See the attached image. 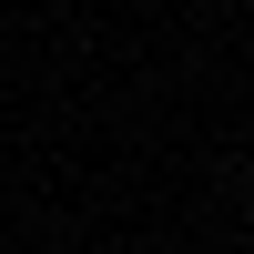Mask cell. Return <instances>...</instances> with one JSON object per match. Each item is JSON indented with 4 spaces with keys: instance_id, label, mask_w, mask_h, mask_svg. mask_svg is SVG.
Segmentation results:
<instances>
[{
    "instance_id": "1",
    "label": "cell",
    "mask_w": 254,
    "mask_h": 254,
    "mask_svg": "<svg viewBox=\"0 0 254 254\" xmlns=\"http://www.w3.org/2000/svg\"><path fill=\"white\" fill-rule=\"evenodd\" d=\"M244 224H254V183H244Z\"/></svg>"
}]
</instances>
